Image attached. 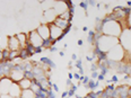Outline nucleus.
<instances>
[{
	"label": "nucleus",
	"instance_id": "f257e3e1",
	"mask_svg": "<svg viewBox=\"0 0 131 98\" xmlns=\"http://www.w3.org/2000/svg\"><path fill=\"white\" fill-rule=\"evenodd\" d=\"M122 26L119 21L112 20L108 18L102 20V34L107 35V36H113V37H119L122 34Z\"/></svg>",
	"mask_w": 131,
	"mask_h": 98
},
{
	"label": "nucleus",
	"instance_id": "f03ea898",
	"mask_svg": "<svg viewBox=\"0 0 131 98\" xmlns=\"http://www.w3.org/2000/svg\"><path fill=\"white\" fill-rule=\"evenodd\" d=\"M120 41L118 37H113V36H107V35H101L100 37L96 40L95 42V45H96V48L101 51L103 53H107L111 48H113L116 44H119Z\"/></svg>",
	"mask_w": 131,
	"mask_h": 98
},
{
	"label": "nucleus",
	"instance_id": "7ed1b4c3",
	"mask_svg": "<svg viewBox=\"0 0 131 98\" xmlns=\"http://www.w3.org/2000/svg\"><path fill=\"white\" fill-rule=\"evenodd\" d=\"M127 51L123 48V46L121 44H116L113 48H111L107 53H106V59L108 61H113V62H123V59L125 56Z\"/></svg>",
	"mask_w": 131,
	"mask_h": 98
},
{
	"label": "nucleus",
	"instance_id": "20e7f679",
	"mask_svg": "<svg viewBox=\"0 0 131 98\" xmlns=\"http://www.w3.org/2000/svg\"><path fill=\"white\" fill-rule=\"evenodd\" d=\"M43 42L42 37L37 34L36 31H32L28 33V44H31L32 46H34L35 48L43 47Z\"/></svg>",
	"mask_w": 131,
	"mask_h": 98
},
{
	"label": "nucleus",
	"instance_id": "39448f33",
	"mask_svg": "<svg viewBox=\"0 0 131 98\" xmlns=\"http://www.w3.org/2000/svg\"><path fill=\"white\" fill-rule=\"evenodd\" d=\"M9 78L13 80V82H19L21 79L25 78V72L20 69L19 64H15L14 68L10 71V75H9Z\"/></svg>",
	"mask_w": 131,
	"mask_h": 98
},
{
	"label": "nucleus",
	"instance_id": "423d86ee",
	"mask_svg": "<svg viewBox=\"0 0 131 98\" xmlns=\"http://www.w3.org/2000/svg\"><path fill=\"white\" fill-rule=\"evenodd\" d=\"M50 27V39L53 41V44H56L58 41H60L63 37V31L59 27H57L54 24H49Z\"/></svg>",
	"mask_w": 131,
	"mask_h": 98
},
{
	"label": "nucleus",
	"instance_id": "0eeeda50",
	"mask_svg": "<svg viewBox=\"0 0 131 98\" xmlns=\"http://www.w3.org/2000/svg\"><path fill=\"white\" fill-rule=\"evenodd\" d=\"M36 32H37V34L42 37L43 41L50 40V27H49L48 24H45V23L41 24V25L36 28Z\"/></svg>",
	"mask_w": 131,
	"mask_h": 98
},
{
	"label": "nucleus",
	"instance_id": "6e6552de",
	"mask_svg": "<svg viewBox=\"0 0 131 98\" xmlns=\"http://www.w3.org/2000/svg\"><path fill=\"white\" fill-rule=\"evenodd\" d=\"M8 50L9 51H20V44H19V41L17 40V37L15 36H8Z\"/></svg>",
	"mask_w": 131,
	"mask_h": 98
},
{
	"label": "nucleus",
	"instance_id": "1a4fd4ad",
	"mask_svg": "<svg viewBox=\"0 0 131 98\" xmlns=\"http://www.w3.org/2000/svg\"><path fill=\"white\" fill-rule=\"evenodd\" d=\"M21 88L19 87L17 82H13L12 86H10V89H9V92H8V95H9L10 97L13 98H20V95H21Z\"/></svg>",
	"mask_w": 131,
	"mask_h": 98
},
{
	"label": "nucleus",
	"instance_id": "9d476101",
	"mask_svg": "<svg viewBox=\"0 0 131 98\" xmlns=\"http://www.w3.org/2000/svg\"><path fill=\"white\" fill-rule=\"evenodd\" d=\"M0 82H1V95H8L10 86L13 83V80L9 77H6L0 79Z\"/></svg>",
	"mask_w": 131,
	"mask_h": 98
},
{
	"label": "nucleus",
	"instance_id": "9b49d317",
	"mask_svg": "<svg viewBox=\"0 0 131 98\" xmlns=\"http://www.w3.org/2000/svg\"><path fill=\"white\" fill-rule=\"evenodd\" d=\"M58 17V15H57V13H56V10L53 9V8H50V9H48V10H45L44 11V18L46 19L45 21V24H52L54 20H56V18Z\"/></svg>",
	"mask_w": 131,
	"mask_h": 98
},
{
	"label": "nucleus",
	"instance_id": "f8f14e48",
	"mask_svg": "<svg viewBox=\"0 0 131 98\" xmlns=\"http://www.w3.org/2000/svg\"><path fill=\"white\" fill-rule=\"evenodd\" d=\"M17 40L19 41V44L21 48H25L27 44H28V34H25V33H19V34L16 35Z\"/></svg>",
	"mask_w": 131,
	"mask_h": 98
},
{
	"label": "nucleus",
	"instance_id": "ddd939ff",
	"mask_svg": "<svg viewBox=\"0 0 131 98\" xmlns=\"http://www.w3.org/2000/svg\"><path fill=\"white\" fill-rule=\"evenodd\" d=\"M53 24H54V25H56L57 27H59V28H61L62 31H64V29H66L68 26L70 25V23H69V21H67V20H64V19H62V18H60L59 16L56 18V20L53 21Z\"/></svg>",
	"mask_w": 131,
	"mask_h": 98
},
{
	"label": "nucleus",
	"instance_id": "4468645a",
	"mask_svg": "<svg viewBox=\"0 0 131 98\" xmlns=\"http://www.w3.org/2000/svg\"><path fill=\"white\" fill-rule=\"evenodd\" d=\"M18 85L21 88V90H25V89H31V86H32V80L27 78H24L18 82Z\"/></svg>",
	"mask_w": 131,
	"mask_h": 98
},
{
	"label": "nucleus",
	"instance_id": "2eb2a0df",
	"mask_svg": "<svg viewBox=\"0 0 131 98\" xmlns=\"http://www.w3.org/2000/svg\"><path fill=\"white\" fill-rule=\"evenodd\" d=\"M8 36H0V52L8 50Z\"/></svg>",
	"mask_w": 131,
	"mask_h": 98
},
{
	"label": "nucleus",
	"instance_id": "dca6fc26",
	"mask_svg": "<svg viewBox=\"0 0 131 98\" xmlns=\"http://www.w3.org/2000/svg\"><path fill=\"white\" fill-rule=\"evenodd\" d=\"M41 63H43L44 67H50V68H54L56 67V64H54V62L51 60L50 58H46V56H43V58H41Z\"/></svg>",
	"mask_w": 131,
	"mask_h": 98
},
{
	"label": "nucleus",
	"instance_id": "f3484780",
	"mask_svg": "<svg viewBox=\"0 0 131 98\" xmlns=\"http://www.w3.org/2000/svg\"><path fill=\"white\" fill-rule=\"evenodd\" d=\"M36 95L33 92L32 89H25V90L21 91V95H20V98H35Z\"/></svg>",
	"mask_w": 131,
	"mask_h": 98
},
{
	"label": "nucleus",
	"instance_id": "a211bd4d",
	"mask_svg": "<svg viewBox=\"0 0 131 98\" xmlns=\"http://www.w3.org/2000/svg\"><path fill=\"white\" fill-rule=\"evenodd\" d=\"M130 35V37H129V43H128V46H127V50H129V47H131V33L129 32V29H125V32L124 33H122L121 34V39H124V36H129ZM119 37V39H120ZM125 40H128V39H125Z\"/></svg>",
	"mask_w": 131,
	"mask_h": 98
},
{
	"label": "nucleus",
	"instance_id": "6ab92c4d",
	"mask_svg": "<svg viewBox=\"0 0 131 98\" xmlns=\"http://www.w3.org/2000/svg\"><path fill=\"white\" fill-rule=\"evenodd\" d=\"M19 58L21 60H26L27 58H29V53L27 52L26 48H21V50L19 51Z\"/></svg>",
	"mask_w": 131,
	"mask_h": 98
},
{
	"label": "nucleus",
	"instance_id": "aec40b11",
	"mask_svg": "<svg viewBox=\"0 0 131 98\" xmlns=\"http://www.w3.org/2000/svg\"><path fill=\"white\" fill-rule=\"evenodd\" d=\"M52 45H53V41L51 40V39L43 42V48H50Z\"/></svg>",
	"mask_w": 131,
	"mask_h": 98
},
{
	"label": "nucleus",
	"instance_id": "412c9836",
	"mask_svg": "<svg viewBox=\"0 0 131 98\" xmlns=\"http://www.w3.org/2000/svg\"><path fill=\"white\" fill-rule=\"evenodd\" d=\"M26 50H27V52L29 53V55H33V54H35V50L36 48L34 47V46H32L31 44H27V46H26Z\"/></svg>",
	"mask_w": 131,
	"mask_h": 98
},
{
	"label": "nucleus",
	"instance_id": "4be33fe9",
	"mask_svg": "<svg viewBox=\"0 0 131 98\" xmlns=\"http://www.w3.org/2000/svg\"><path fill=\"white\" fill-rule=\"evenodd\" d=\"M87 87H88L89 89H92V90H94L95 88H97V87H98V81H97V82H94L93 80H89V82H88V85H87Z\"/></svg>",
	"mask_w": 131,
	"mask_h": 98
},
{
	"label": "nucleus",
	"instance_id": "5701e85b",
	"mask_svg": "<svg viewBox=\"0 0 131 98\" xmlns=\"http://www.w3.org/2000/svg\"><path fill=\"white\" fill-rule=\"evenodd\" d=\"M25 78L29 79V80H34L35 77H34V73H33V71H26L25 72Z\"/></svg>",
	"mask_w": 131,
	"mask_h": 98
},
{
	"label": "nucleus",
	"instance_id": "b1692460",
	"mask_svg": "<svg viewBox=\"0 0 131 98\" xmlns=\"http://www.w3.org/2000/svg\"><path fill=\"white\" fill-rule=\"evenodd\" d=\"M9 54H10V51H9V50H5V51H2V56H4V61H8V60H9Z\"/></svg>",
	"mask_w": 131,
	"mask_h": 98
},
{
	"label": "nucleus",
	"instance_id": "393cba45",
	"mask_svg": "<svg viewBox=\"0 0 131 98\" xmlns=\"http://www.w3.org/2000/svg\"><path fill=\"white\" fill-rule=\"evenodd\" d=\"M75 67L78 68V69H83V68H81V60H77V61H76Z\"/></svg>",
	"mask_w": 131,
	"mask_h": 98
},
{
	"label": "nucleus",
	"instance_id": "a878e982",
	"mask_svg": "<svg viewBox=\"0 0 131 98\" xmlns=\"http://www.w3.org/2000/svg\"><path fill=\"white\" fill-rule=\"evenodd\" d=\"M87 6H88V2H86V1L80 2V7H81V8H84V9H86Z\"/></svg>",
	"mask_w": 131,
	"mask_h": 98
},
{
	"label": "nucleus",
	"instance_id": "bb28decb",
	"mask_svg": "<svg viewBox=\"0 0 131 98\" xmlns=\"http://www.w3.org/2000/svg\"><path fill=\"white\" fill-rule=\"evenodd\" d=\"M118 77H116V76H113V77H112V79H111V82H118Z\"/></svg>",
	"mask_w": 131,
	"mask_h": 98
},
{
	"label": "nucleus",
	"instance_id": "cd10ccee",
	"mask_svg": "<svg viewBox=\"0 0 131 98\" xmlns=\"http://www.w3.org/2000/svg\"><path fill=\"white\" fill-rule=\"evenodd\" d=\"M97 78H98V80H100V81H101V80H104V79H105V76H104V75H102V73H100Z\"/></svg>",
	"mask_w": 131,
	"mask_h": 98
},
{
	"label": "nucleus",
	"instance_id": "c85d7f7f",
	"mask_svg": "<svg viewBox=\"0 0 131 98\" xmlns=\"http://www.w3.org/2000/svg\"><path fill=\"white\" fill-rule=\"evenodd\" d=\"M52 88H53V91H58L59 90V87L56 85V83H53L52 85Z\"/></svg>",
	"mask_w": 131,
	"mask_h": 98
},
{
	"label": "nucleus",
	"instance_id": "c756f323",
	"mask_svg": "<svg viewBox=\"0 0 131 98\" xmlns=\"http://www.w3.org/2000/svg\"><path fill=\"white\" fill-rule=\"evenodd\" d=\"M92 77H93V78H97V77H98V72H97V71H93Z\"/></svg>",
	"mask_w": 131,
	"mask_h": 98
},
{
	"label": "nucleus",
	"instance_id": "7c9ffc66",
	"mask_svg": "<svg viewBox=\"0 0 131 98\" xmlns=\"http://www.w3.org/2000/svg\"><path fill=\"white\" fill-rule=\"evenodd\" d=\"M43 50H44L43 47H39V48H36V50H35V53H41Z\"/></svg>",
	"mask_w": 131,
	"mask_h": 98
},
{
	"label": "nucleus",
	"instance_id": "2f4dec72",
	"mask_svg": "<svg viewBox=\"0 0 131 98\" xmlns=\"http://www.w3.org/2000/svg\"><path fill=\"white\" fill-rule=\"evenodd\" d=\"M73 77L77 79V80H79V79H80V75H79V73H75V75H73Z\"/></svg>",
	"mask_w": 131,
	"mask_h": 98
},
{
	"label": "nucleus",
	"instance_id": "473e14b6",
	"mask_svg": "<svg viewBox=\"0 0 131 98\" xmlns=\"http://www.w3.org/2000/svg\"><path fill=\"white\" fill-rule=\"evenodd\" d=\"M50 51H51V52H56V51H57V48H56V47H54V46L52 45V46H51V47H50Z\"/></svg>",
	"mask_w": 131,
	"mask_h": 98
},
{
	"label": "nucleus",
	"instance_id": "72a5a7b5",
	"mask_svg": "<svg viewBox=\"0 0 131 98\" xmlns=\"http://www.w3.org/2000/svg\"><path fill=\"white\" fill-rule=\"evenodd\" d=\"M62 98H66V97H68V91H64L63 94H62V96H61Z\"/></svg>",
	"mask_w": 131,
	"mask_h": 98
},
{
	"label": "nucleus",
	"instance_id": "f704fd0d",
	"mask_svg": "<svg viewBox=\"0 0 131 98\" xmlns=\"http://www.w3.org/2000/svg\"><path fill=\"white\" fill-rule=\"evenodd\" d=\"M4 62V56H2V52H0V63Z\"/></svg>",
	"mask_w": 131,
	"mask_h": 98
},
{
	"label": "nucleus",
	"instance_id": "c9c22d12",
	"mask_svg": "<svg viewBox=\"0 0 131 98\" xmlns=\"http://www.w3.org/2000/svg\"><path fill=\"white\" fill-rule=\"evenodd\" d=\"M72 78H73V75H72V73H69V75H68V79H69V80H71Z\"/></svg>",
	"mask_w": 131,
	"mask_h": 98
},
{
	"label": "nucleus",
	"instance_id": "e433bc0d",
	"mask_svg": "<svg viewBox=\"0 0 131 98\" xmlns=\"http://www.w3.org/2000/svg\"><path fill=\"white\" fill-rule=\"evenodd\" d=\"M83 44H84L83 40H79V41H78V45H79V46H81V45H83Z\"/></svg>",
	"mask_w": 131,
	"mask_h": 98
},
{
	"label": "nucleus",
	"instance_id": "4c0bfd02",
	"mask_svg": "<svg viewBox=\"0 0 131 98\" xmlns=\"http://www.w3.org/2000/svg\"><path fill=\"white\" fill-rule=\"evenodd\" d=\"M71 59L73 60V61H76V60H77V55H76V54H72V56H71Z\"/></svg>",
	"mask_w": 131,
	"mask_h": 98
},
{
	"label": "nucleus",
	"instance_id": "58836bf2",
	"mask_svg": "<svg viewBox=\"0 0 131 98\" xmlns=\"http://www.w3.org/2000/svg\"><path fill=\"white\" fill-rule=\"evenodd\" d=\"M67 85L68 86H71V80H69V79H68V80H67Z\"/></svg>",
	"mask_w": 131,
	"mask_h": 98
},
{
	"label": "nucleus",
	"instance_id": "ea45409f",
	"mask_svg": "<svg viewBox=\"0 0 131 98\" xmlns=\"http://www.w3.org/2000/svg\"><path fill=\"white\" fill-rule=\"evenodd\" d=\"M83 31H84V32H87V31H88V27H87V26L83 27Z\"/></svg>",
	"mask_w": 131,
	"mask_h": 98
},
{
	"label": "nucleus",
	"instance_id": "a19ab883",
	"mask_svg": "<svg viewBox=\"0 0 131 98\" xmlns=\"http://www.w3.org/2000/svg\"><path fill=\"white\" fill-rule=\"evenodd\" d=\"M59 54H60V56H63L64 55V52H62V51H61V52H59Z\"/></svg>",
	"mask_w": 131,
	"mask_h": 98
},
{
	"label": "nucleus",
	"instance_id": "79ce46f5",
	"mask_svg": "<svg viewBox=\"0 0 131 98\" xmlns=\"http://www.w3.org/2000/svg\"><path fill=\"white\" fill-rule=\"evenodd\" d=\"M87 60H88V61H93V59L91 58V56H87Z\"/></svg>",
	"mask_w": 131,
	"mask_h": 98
},
{
	"label": "nucleus",
	"instance_id": "37998d69",
	"mask_svg": "<svg viewBox=\"0 0 131 98\" xmlns=\"http://www.w3.org/2000/svg\"><path fill=\"white\" fill-rule=\"evenodd\" d=\"M0 96H1V82H0Z\"/></svg>",
	"mask_w": 131,
	"mask_h": 98
},
{
	"label": "nucleus",
	"instance_id": "c03bdc74",
	"mask_svg": "<svg viewBox=\"0 0 131 98\" xmlns=\"http://www.w3.org/2000/svg\"><path fill=\"white\" fill-rule=\"evenodd\" d=\"M66 98H70V97H66Z\"/></svg>",
	"mask_w": 131,
	"mask_h": 98
},
{
	"label": "nucleus",
	"instance_id": "a18cd8bd",
	"mask_svg": "<svg viewBox=\"0 0 131 98\" xmlns=\"http://www.w3.org/2000/svg\"><path fill=\"white\" fill-rule=\"evenodd\" d=\"M108 98H113V97H108Z\"/></svg>",
	"mask_w": 131,
	"mask_h": 98
},
{
	"label": "nucleus",
	"instance_id": "49530a36",
	"mask_svg": "<svg viewBox=\"0 0 131 98\" xmlns=\"http://www.w3.org/2000/svg\"><path fill=\"white\" fill-rule=\"evenodd\" d=\"M10 98H13V97H10Z\"/></svg>",
	"mask_w": 131,
	"mask_h": 98
},
{
	"label": "nucleus",
	"instance_id": "de8ad7c7",
	"mask_svg": "<svg viewBox=\"0 0 131 98\" xmlns=\"http://www.w3.org/2000/svg\"><path fill=\"white\" fill-rule=\"evenodd\" d=\"M129 98H131V97H129Z\"/></svg>",
	"mask_w": 131,
	"mask_h": 98
}]
</instances>
